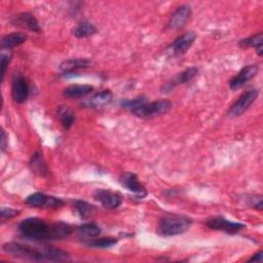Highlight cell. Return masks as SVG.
<instances>
[{
	"mask_svg": "<svg viewBox=\"0 0 263 263\" xmlns=\"http://www.w3.org/2000/svg\"><path fill=\"white\" fill-rule=\"evenodd\" d=\"M206 226L211 229L225 231L230 234L236 233V232L240 231L242 228H245V225L242 223L228 221L221 217H217V218H213V219L209 220L206 222Z\"/></svg>",
	"mask_w": 263,
	"mask_h": 263,
	"instance_id": "9",
	"label": "cell"
},
{
	"mask_svg": "<svg viewBox=\"0 0 263 263\" xmlns=\"http://www.w3.org/2000/svg\"><path fill=\"white\" fill-rule=\"evenodd\" d=\"M172 107V103L167 100H158L151 103H143L130 111L138 117L152 118L166 113Z\"/></svg>",
	"mask_w": 263,
	"mask_h": 263,
	"instance_id": "4",
	"label": "cell"
},
{
	"mask_svg": "<svg viewBox=\"0 0 263 263\" xmlns=\"http://www.w3.org/2000/svg\"><path fill=\"white\" fill-rule=\"evenodd\" d=\"M27 40V35L22 32H13L11 34L5 35L1 40V46L5 50H10L11 48L21 45Z\"/></svg>",
	"mask_w": 263,
	"mask_h": 263,
	"instance_id": "17",
	"label": "cell"
},
{
	"mask_svg": "<svg viewBox=\"0 0 263 263\" xmlns=\"http://www.w3.org/2000/svg\"><path fill=\"white\" fill-rule=\"evenodd\" d=\"M258 67L256 65H249L243 67L229 82V87L232 90L241 88L249 80L254 78L258 73Z\"/></svg>",
	"mask_w": 263,
	"mask_h": 263,
	"instance_id": "8",
	"label": "cell"
},
{
	"mask_svg": "<svg viewBox=\"0 0 263 263\" xmlns=\"http://www.w3.org/2000/svg\"><path fill=\"white\" fill-rule=\"evenodd\" d=\"M30 165H31V167H32V171L35 172V174H38V175H40V176H45V175H47V173H48L47 167H46V164H45V162L43 161V159H42L41 154H40L39 151H37V152L33 155Z\"/></svg>",
	"mask_w": 263,
	"mask_h": 263,
	"instance_id": "25",
	"label": "cell"
},
{
	"mask_svg": "<svg viewBox=\"0 0 263 263\" xmlns=\"http://www.w3.org/2000/svg\"><path fill=\"white\" fill-rule=\"evenodd\" d=\"M262 41H263V35L262 33H258L256 35H253L249 38L242 39L239 41V45L241 47H254L258 53V55H262L263 53V47H262Z\"/></svg>",
	"mask_w": 263,
	"mask_h": 263,
	"instance_id": "21",
	"label": "cell"
},
{
	"mask_svg": "<svg viewBox=\"0 0 263 263\" xmlns=\"http://www.w3.org/2000/svg\"><path fill=\"white\" fill-rule=\"evenodd\" d=\"M75 209H76L77 213L79 214L80 218L84 219V220L92 218L97 212L96 208L92 204H90L84 200H76Z\"/></svg>",
	"mask_w": 263,
	"mask_h": 263,
	"instance_id": "22",
	"label": "cell"
},
{
	"mask_svg": "<svg viewBox=\"0 0 263 263\" xmlns=\"http://www.w3.org/2000/svg\"><path fill=\"white\" fill-rule=\"evenodd\" d=\"M198 73V69L195 68V67H192V68H189L185 71H183L182 73H180L179 75H177L172 81L167 82L164 86H163V89L162 90L163 92H167L170 90H172L175 86L179 85V84H182V83H186V82H189L190 80H192Z\"/></svg>",
	"mask_w": 263,
	"mask_h": 263,
	"instance_id": "15",
	"label": "cell"
},
{
	"mask_svg": "<svg viewBox=\"0 0 263 263\" xmlns=\"http://www.w3.org/2000/svg\"><path fill=\"white\" fill-rule=\"evenodd\" d=\"M18 211L10 208H2L1 209V222H5L11 218H14L18 215Z\"/></svg>",
	"mask_w": 263,
	"mask_h": 263,
	"instance_id": "28",
	"label": "cell"
},
{
	"mask_svg": "<svg viewBox=\"0 0 263 263\" xmlns=\"http://www.w3.org/2000/svg\"><path fill=\"white\" fill-rule=\"evenodd\" d=\"M101 233V229L95 223H86L82 224L78 227V235L83 238H95Z\"/></svg>",
	"mask_w": 263,
	"mask_h": 263,
	"instance_id": "24",
	"label": "cell"
},
{
	"mask_svg": "<svg viewBox=\"0 0 263 263\" xmlns=\"http://www.w3.org/2000/svg\"><path fill=\"white\" fill-rule=\"evenodd\" d=\"M93 197L104 208L109 209V210L118 208L121 204V201H122V198L118 193L112 192V191H109V190H105V189L96 190V192L93 193Z\"/></svg>",
	"mask_w": 263,
	"mask_h": 263,
	"instance_id": "10",
	"label": "cell"
},
{
	"mask_svg": "<svg viewBox=\"0 0 263 263\" xmlns=\"http://www.w3.org/2000/svg\"><path fill=\"white\" fill-rule=\"evenodd\" d=\"M93 90V87L88 84H72L65 88L64 96L68 99H80L86 97Z\"/></svg>",
	"mask_w": 263,
	"mask_h": 263,
	"instance_id": "16",
	"label": "cell"
},
{
	"mask_svg": "<svg viewBox=\"0 0 263 263\" xmlns=\"http://www.w3.org/2000/svg\"><path fill=\"white\" fill-rule=\"evenodd\" d=\"M26 203L33 208L58 209L64 204V201L51 195H46L41 192H35L26 198Z\"/></svg>",
	"mask_w": 263,
	"mask_h": 263,
	"instance_id": "5",
	"label": "cell"
},
{
	"mask_svg": "<svg viewBox=\"0 0 263 263\" xmlns=\"http://www.w3.org/2000/svg\"><path fill=\"white\" fill-rule=\"evenodd\" d=\"M195 38H196V34L194 32H188L178 37L177 39H175V41L171 45L173 52L177 55L185 53L191 47Z\"/></svg>",
	"mask_w": 263,
	"mask_h": 263,
	"instance_id": "13",
	"label": "cell"
},
{
	"mask_svg": "<svg viewBox=\"0 0 263 263\" xmlns=\"http://www.w3.org/2000/svg\"><path fill=\"white\" fill-rule=\"evenodd\" d=\"M57 116L59 117L63 127L66 129H69L72 126L75 119L74 112L67 106H60L57 110Z\"/></svg>",
	"mask_w": 263,
	"mask_h": 263,
	"instance_id": "20",
	"label": "cell"
},
{
	"mask_svg": "<svg viewBox=\"0 0 263 263\" xmlns=\"http://www.w3.org/2000/svg\"><path fill=\"white\" fill-rule=\"evenodd\" d=\"M96 32H97L96 27L91 23L86 21L79 23L77 27L73 30V34L77 38H86V37L92 36L93 34H96Z\"/></svg>",
	"mask_w": 263,
	"mask_h": 263,
	"instance_id": "23",
	"label": "cell"
},
{
	"mask_svg": "<svg viewBox=\"0 0 263 263\" xmlns=\"http://www.w3.org/2000/svg\"><path fill=\"white\" fill-rule=\"evenodd\" d=\"M29 96V84L21 74H14L11 80V97L15 103H25Z\"/></svg>",
	"mask_w": 263,
	"mask_h": 263,
	"instance_id": "6",
	"label": "cell"
},
{
	"mask_svg": "<svg viewBox=\"0 0 263 263\" xmlns=\"http://www.w3.org/2000/svg\"><path fill=\"white\" fill-rule=\"evenodd\" d=\"M12 24L14 26L24 28L26 30L32 31V32H40V27L35 18V16L30 12H22L15 15L12 20Z\"/></svg>",
	"mask_w": 263,
	"mask_h": 263,
	"instance_id": "14",
	"label": "cell"
},
{
	"mask_svg": "<svg viewBox=\"0 0 263 263\" xmlns=\"http://www.w3.org/2000/svg\"><path fill=\"white\" fill-rule=\"evenodd\" d=\"M111 101H112V92L110 90L106 89V90L96 93L84 104L88 107L98 108V107H102V106L109 104Z\"/></svg>",
	"mask_w": 263,
	"mask_h": 263,
	"instance_id": "18",
	"label": "cell"
},
{
	"mask_svg": "<svg viewBox=\"0 0 263 263\" xmlns=\"http://www.w3.org/2000/svg\"><path fill=\"white\" fill-rule=\"evenodd\" d=\"M89 65H90V62L86 59H70V60L64 61L60 65V69L66 73H69L77 69L87 68L89 67Z\"/></svg>",
	"mask_w": 263,
	"mask_h": 263,
	"instance_id": "19",
	"label": "cell"
},
{
	"mask_svg": "<svg viewBox=\"0 0 263 263\" xmlns=\"http://www.w3.org/2000/svg\"><path fill=\"white\" fill-rule=\"evenodd\" d=\"M18 231L27 238L43 241L66 238L72 233V227L62 221L48 222L34 217L22 221Z\"/></svg>",
	"mask_w": 263,
	"mask_h": 263,
	"instance_id": "1",
	"label": "cell"
},
{
	"mask_svg": "<svg viewBox=\"0 0 263 263\" xmlns=\"http://www.w3.org/2000/svg\"><path fill=\"white\" fill-rule=\"evenodd\" d=\"M191 225V220L184 217H165L158 224V233L163 236H173L186 232Z\"/></svg>",
	"mask_w": 263,
	"mask_h": 263,
	"instance_id": "3",
	"label": "cell"
},
{
	"mask_svg": "<svg viewBox=\"0 0 263 263\" xmlns=\"http://www.w3.org/2000/svg\"><path fill=\"white\" fill-rule=\"evenodd\" d=\"M258 90L257 89H250L245 91L238 100L231 106L229 110V114L231 116H239L241 115L257 99Z\"/></svg>",
	"mask_w": 263,
	"mask_h": 263,
	"instance_id": "7",
	"label": "cell"
},
{
	"mask_svg": "<svg viewBox=\"0 0 263 263\" xmlns=\"http://www.w3.org/2000/svg\"><path fill=\"white\" fill-rule=\"evenodd\" d=\"M191 15V8L188 5H182L176 9V11L172 14L167 27L172 30H177L182 28L186 22L189 20Z\"/></svg>",
	"mask_w": 263,
	"mask_h": 263,
	"instance_id": "12",
	"label": "cell"
},
{
	"mask_svg": "<svg viewBox=\"0 0 263 263\" xmlns=\"http://www.w3.org/2000/svg\"><path fill=\"white\" fill-rule=\"evenodd\" d=\"M263 253H262V251H260V252H258L257 254H255L249 261H255V262H262V255Z\"/></svg>",
	"mask_w": 263,
	"mask_h": 263,
	"instance_id": "29",
	"label": "cell"
},
{
	"mask_svg": "<svg viewBox=\"0 0 263 263\" xmlns=\"http://www.w3.org/2000/svg\"><path fill=\"white\" fill-rule=\"evenodd\" d=\"M2 250L10 254L11 256L34 260V261H43V260H49V261H66L69 260V254L61 249H57L53 247H42V248H36L34 246L22 243V242H15L10 241L3 245Z\"/></svg>",
	"mask_w": 263,
	"mask_h": 263,
	"instance_id": "2",
	"label": "cell"
},
{
	"mask_svg": "<svg viewBox=\"0 0 263 263\" xmlns=\"http://www.w3.org/2000/svg\"><path fill=\"white\" fill-rule=\"evenodd\" d=\"M117 242V239L114 237H103V238H92V240H90L89 242H87L88 246L93 247V248H100V249H104V248H110L112 246H114Z\"/></svg>",
	"mask_w": 263,
	"mask_h": 263,
	"instance_id": "26",
	"label": "cell"
},
{
	"mask_svg": "<svg viewBox=\"0 0 263 263\" xmlns=\"http://www.w3.org/2000/svg\"><path fill=\"white\" fill-rule=\"evenodd\" d=\"M11 51L10 50H6L4 49V51H2L1 53V75H2V80L4 78V75H5V72H6V68L11 60Z\"/></svg>",
	"mask_w": 263,
	"mask_h": 263,
	"instance_id": "27",
	"label": "cell"
},
{
	"mask_svg": "<svg viewBox=\"0 0 263 263\" xmlns=\"http://www.w3.org/2000/svg\"><path fill=\"white\" fill-rule=\"evenodd\" d=\"M120 183L129 191L138 194L141 198L146 196L147 191L145 187L139 182V179L134 173H124L120 177Z\"/></svg>",
	"mask_w": 263,
	"mask_h": 263,
	"instance_id": "11",
	"label": "cell"
},
{
	"mask_svg": "<svg viewBox=\"0 0 263 263\" xmlns=\"http://www.w3.org/2000/svg\"><path fill=\"white\" fill-rule=\"evenodd\" d=\"M5 148H6V136H5L4 130L2 129V132H1V149H2V151H4Z\"/></svg>",
	"mask_w": 263,
	"mask_h": 263,
	"instance_id": "30",
	"label": "cell"
}]
</instances>
